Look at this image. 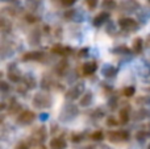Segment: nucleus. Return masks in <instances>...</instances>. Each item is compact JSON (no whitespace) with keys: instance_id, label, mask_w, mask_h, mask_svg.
<instances>
[{"instance_id":"f257e3e1","label":"nucleus","mask_w":150,"mask_h":149,"mask_svg":"<svg viewBox=\"0 0 150 149\" xmlns=\"http://www.w3.org/2000/svg\"><path fill=\"white\" fill-rule=\"evenodd\" d=\"M33 104L36 107L44 108V107H49L50 104V98L45 94H37L36 96L33 98Z\"/></svg>"},{"instance_id":"f03ea898","label":"nucleus","mask_w":150,"mask_h":149,"mask_svg":"<svg viewBox=\"0 0 150 149\" xmlns=\"http://www.w3.org/2000/svg\"><path fill=\"white\" fill-rule=\"evenodd\" d=\"M34 118H36V115H34V112H32V111H23V112L18 115L17 118V123L20 124H29L32 123V121L34 120Z\"/></svg>"},{"instance_id":"7ed1b4c3","label":"nucleus","mask_w":150,"mask_h":149,"mask_svg":"<svg viewBox=\"0 0 150 149\" xmlns=\"http://www.w3.org/2000/svg\"><path fill=\"white\" fill-rule=\"evenodd\" d=\"M83 90H84V86H83L82 83H78V84H75L73 89L69 90L66 96H67L69 99H78V98L83 94Z\"/></svg>"},{"instance_id":"20e7f679","label":"nucleus","mask_w":150,"mask_h":149,"mask_svg":"<svg viewBox=\"0 0 150 149\" xmlns=\"http://www.w3.org/2000/svg\"><path fill=\"white\" fill-rule=\"evenodd\" d=\"M120 28L125 29V31H130V29H134L137 26V23H136L133 18H121L119 21Z\"/></svg>"},{"instance_id":"39448f33","label":"nucleus","mask_w":150,"mask_h":149,"mask_svg":"<svg viewBox=\"0 0 150 149\" xmlns=\"http://www.w3.org/2000/svg\"><path fill=\"white\" fill-rule=\"evenodd\" d=\"M67 147V143L63 137H54L50 141V148L52 149H65Z\"/></svg>"},{"instance_id":"423d86ee","label":"nucleus","mask_w":150,"mask_h":149,"mask_svg":"<svg viewBox=\"0 0 150 149\" xmlns=\"http://www.w3.org/2000/svg\"><path fill=\"white\" fill-rule=\"evenodd\" d=\"M42 57H44V53H41V52H29L23 55V60L24 61H40Z\"/></svg>"},{"instance_id":"0eeeda50","label":"nucleus","mask_w":150,"mask_h":149,"mask_svg":"<svg viewBox=\"0 0 150 149\" xmlns=\"http://www.w3.org/2000/svg\"><path fill=\"white\" fill-rule=\"evenodd\" d=\"M11 29H12V24H11V21L8 20V18L0 16V32H3V33H8V32H11Z\"/></svg>"},{"instance_id":"6e6552de","label":"nucleus","mask_w":150,"mask_h":149,"mask_svg":"<svg viewBox=\"0 0 150 149\" xmlns=\"http://www.w3.org/2000/svg\"><path fill=\"white\" fill-rule=\"evenodd\" d=\"M98 69V65L95 62H86L82 67V71L86 74V75H90V74H93Z\"/></svg>"},{"instance_id":"1a4fd4ad","label":"nucleus","mask_w":150,"mask_h":149,"mask_svg":"<svg viewBox=\"0 0 150 149\" xmlns=\"http://www.w3.org/2000/svg\"><path fill=\"white\" fill-rule=\"evenodd\" d=\"M108 17H109V15L107 12H101L93 18V24H95V25H100V24H103Z\"/></svg>"},{"instance_id":"9d476101","label":"nucleus","mask_w":150,"mask_h":149,"mask_svg":"<svg viewBox=\"0 0 150 149\" xmlns=\"http://www.w3.org/2000/svg\"><path fill=\"white\" fill-rule=\"evenodd\" d=\"M91 99H92V95H91V92H87V94L83 95V98L80 99V104L82 106H88L91 102Z\"/></svg>"},{"instance_id":"9b49d317","label":"nucleus","mask_w":150,"mask_h":149,"mask_svg":"<svg viewBox=\"0 0 150 149\" xmlns=\"http://www.w3.org/2000/svg\"><path fill=\"white\" fill-rule=\"evenodd\" d=\"M115 7H116V1H115V0H104L103 1L104 9H113Z\"/></svg>"},{"instance_id":"f8f14e48","label":"nucleus","mask_w":150,"mask_h":149,"mask_svg":"<svg viewBox=\"0 0 150 149\" xmlns=\"http://www.w3.org/2000/svg\"><path fill=\"white\" fill-rule=\"evenodd\" d=\"M8 77L12 82H18L20 81V74L18 73H13L12 70H8Z\"/></svg>"},{"instance_id":"ddd939ff","label":"nucleus","mask_w":150,"mask_h":149,"mask_svg":"<svg viewBox=\"0 0 150 149\" xmlns=\"http://www.w3.org/2000/svg\"><path fill=\"white\" fill-rule=\"evenodd\" d=\"M103 137H104V135H103V132L101 131H96V132H93V133L91 135V139L95 140V141H99V140H101Z\"/></svg>"},{"instance_id":"4468645a","label":"nucleus","mask_w":150,"mask_h":149,"mask_svg":"<svg viewBox=\"0 0 150 149\" xmlns=\"http://www.w3.org/2000/svg\"><path fill=\"white\" fill-rule=\"evenodd\" d=\"M9 90H11V86L7 83V82L0 81V91H1V92H7V91H9Z\"/></svg>"},{"instance_id":"2eb2a0df","label":"nucleus","mask_w":150,"mask_h":149,"mask_svg":"<svg viewBox=\"0 0 150 149\" xmlns=\"http://www.w3.org/2000/svg\"><path fill=\"white\" fill-rule=\"evenodd\" d=\"M133 49H134V52H140V50L142 49V40H141V38H137V40H136Z\"/></svg>"},{"instance_id":"dca6fc26","label":"nucleus","mask_w":150,"mask_h":149,"mask_svg":"<svg viewBox=\"0 0 150 149\" xmlns=\"http://www.w3.org/2000/svg\"><path fill=\"white\" fill-rule=\"evenodd\" d=\"M122 94H124L125 96H132V95L134 94V87H125Z\"/></svg>"},{"instance_id":"f3484780","label":"nucleus","mask_w":150,"mask_h":149,"mask_svg":"<svg viewBox=\"0 0 150 149\" xmlns=\"http://www.w3.org/2000/svg\"><path fill=\"white\" fill-rule=\"evenodd\" d=\"M120 120L122 121V123H127L128 121V111H121L120 112Z\"/></svg>"},{"instance_id":"a211bd4d","label":"nucleus","mask_w":150,"mask_h":149,"mask_svg":"<svg viewBox=\"0 0 150 149\" xmlns=\"http://www.w3.org/2000/svg\"><path fill=\"white\" fill-rule=\"evenodd\" d=\"M86 3H87L90 9H93V8H96V5H98V0H86Z\"/></svg>"},{"instance_id":"6ab92c4d","label":"nucleus","mask_w":150,"mask_h":149,"mask_svg":"<svg viewBox=\"0 0 150 149\" xmlns=\"http://www.w3.org/2000/svg\"><path fill=\"white\" fill-rule=\"evenodd\" d=\"M75 1H76V0H61V4L65 5V7H70V5H73Z\"/></svg>"},{"instance_id":"aec40b11","label":"nucleus","mask_w":150,"mask_h":149,"mask_svg":"<svg viewBox=\"0 0 150 149\" xmlns=\"http://www.w3.org/2000/svg\"><path fill=\"white\" fill-rule=\"evenodd\" d=\"M26 20H28V23H34V21H37V17H34L33 15H28L26 16Z\"/></svg>"},{"instance_id":"412c9836","label":"nucleus","mask_w":150,"mask_h":149,"mask_svg":"<svg viewBox=\"0 0 150 149\" xmlns=\"http://www.w3.org/2000/svg\"><path fill=\"white\" fill-rule=\"evenodd\" d=\"M16 149H28V145L24 144V143H21V144H18L17 147H16Z\"/></svg>"},{"instance_id":"4be33fe9","label":"nucleus","mask_w":150,"mask_h":149,"mask_svg":"<svg viewBox=\"0 0 150 149\" xmlns=\"http://www.w3.org/2000/svg\"><path fill=\"white\" fill-rule=\"evenodd\" d=\"M4 108H5V104H4V103H1V102H0V111H3V110H4Z\"/></svg>"},{"instance_id":"5701e85b","label":"nucleus","mask_w":150,"mask_h":149,"mask_svg":"<svg viewBox=\"0 0 150 149\" xmlns=\"http://www.w3.org/2000/svg\"><path fill=\"white\" fill-rule=\"evenodd\" d=\"M0 74H1V73H0Z\"/></svg>"}]
</instances>
